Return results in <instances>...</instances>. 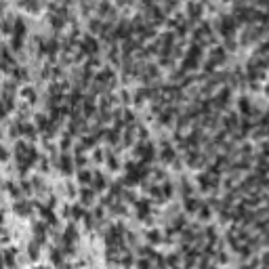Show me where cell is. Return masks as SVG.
<instances>
[{
    "label": "cell",
    "mask_w": 269,
    "mask_h": 269,
    "mask_svg": "<svg viewBox=\"0 0 269 269\" xmlns=\"http://www.w3.org/2000/svg\"><path fill=\"white\" fill-rule=\"evenodd\" d=\"M137 151H139V156L143 158V160H149V158H154V145H139L137 147Z\"/></svg>",
    "instance_id": "6da1fadb"
},
{
    "label": "cell",
    "mask_w": 269,
    "mask_h": 269,
    "mask_svg": "<svg viewBox=\"0 0 269 269\" xmlns=\"http://www.w3.org/2000/svg\"><path fill=\"white\" fill-rule=\"evenodd\" d=\"M82 49H84V53H95L97 50V42L92 38H86L84 42H82Z\"/></svg>",
    "instance_id": "7a4b0ae2"
},
{
    "label": "cell",
    "mask_w": 269,
    "mask_h": 269,
    "mask_svg": "<svg viewBox=\"0 0 269 269\" xmlns=\"http://www.w3.org/2000/svg\"><path fill=\"white\" fill-rule=\"evenodd\" d=\"M61 170H63V172H71V160L70 158H61Z\"/></svg>",
    "instance_id": "3957f363"
},
{
    "label": "cell",
    "mask_w": 269,
    "mask_h": 269,
    "mask_svg": "<svg viewBox=\"0 0 269 269\" xmlns=\"http://www.w3.org/2000/svg\"><path fill=\"white\" fill-rule=\"evenodd\" d=\"M147 240L156 244V242H160V234H158V231H149V234H147Z\"/></svg>",
    "instance_id": "277c9868"
},
{
    "label": "cell",
    "mask_w": 269,
    "mask_h": 269,
    "mask_svg": "<svg viewBox=\"0 0 269 269\" xmlns=\"http://www.w3.org/2000/svg\"><path fill=\"white\" fill-rule=\"evenodd\" d=\"M240 109L244 113H248L250 112V105H248V99H240Z\"/></svg>",
    "instance_id": "5b68a950"
},
{
    "label": "cell",
    "mask_w": 269,
    "mask_h": 269,
    "mask_svg": "<svg viewBox=\"0 0 269 269\" xmlns=\"http://www.w3.org/2000/svg\"><path fill=\"white\" fill-rule=\"evenodd\" d=\"M162 158H164V160H172V158H175L172 149H170V147H164V154H162Z\"/></svg>",
    "instance_id": "8992f818"
},
{
    "label": "cell",
    "mask_w": 269,
    "mask_h": 269,
    "mask_svg": "<svg viewBox=\"0 0 269 269\" xmlns=\"http://www.w3.org/2000/svg\"><path fill=\"white\" fill-rule=\"evenodd\" d=\"M95 187H97V189H103V187H105V179L97 177V179H95Z\"/></svg>",
    "instance_id": "52a82bcc"
},
{
    "label": "cell",
    "mask_w": 269,
    "mask_h": 269,
    "mask_svg": "<svg viewBox=\"0 0 269 269\" xmlns=\"http://www.w3.org/2000/svg\"><path fill=\"white\" fill-rule=\"evenodd\" d=\"M29 256H32V259H38V246H29Z\"/></svg>",
    "instance_id": "ba28073f"
},
{
    "label": "cell",
    "mask_w": 269,
    "mask_h": 269,
    "mask_svg": "<svg viewBox=\"0 0 269 269\" xmlns=\"http://www.w3.org/2000/svg\"><path fill=\"white\" fill-rule=\"evenodd\" d=\"M80 181H82V183L91 181V172H80Z\"/></svg>",
    "instance_id": "9c48e42d"
},
{
    "label": "cell",
    "mask_w": 269,
    "mask_h": 269,
    "mask_svg": "<svg viewBox=\"0 0 269 269\" xmlns=\"http://www.w3.org/2000/svg\"><path fill=\"white\" fill-rule=\"evenodd\" d=\"M198 204H196V200H187V210H196Z\"/></svg>",
    "instance_id": "30bf717a"
},
{
    "label": "cell",
    "mask_w": 269,
    "mask_h": 269,
    "mask_svg": "<svg viewBox=\"0 0 269 269\" xmlns=\"http://www.w3.org/2000/svg\"><path fill=\"white\" fill-rule=\"evenodd\" d=\"M4 158H7V151H4V149L0 147V160H4Z\"/></svg>",
    "instance_id": "8fae6325"
}]
</instances>
